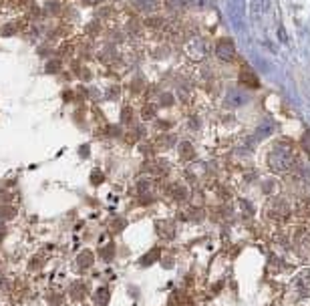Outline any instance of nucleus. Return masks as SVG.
<instances>
[{
    "mask_svg": "<svg viewBox=\"0 0 310 306\" xmlns=\"http://www.w3.org/2000/svg\"><path fill=\"white\" fill-rule=\"evenodd\" d=\"M294 153L288 145L284 143H276L272 147V151L268 155V165L272 167V171L276 173H284V171H290L294 167Z\"/></svg>",
    "mask_w": 310,
    "mask_h": 306,
    "instance_id": "1",
    "label": "nucleus"
},
{
    "mask_svg": "<svg viewBox=\"0 0 310 306\" xmlns=\"http://www.w3.org/2000/svg\"><path fill=\"white\" fill-rule=\"evenodd\" d=\"M216 53H218V57H220L224 63H230V61H234V57H236V46H234L232 40L226 38V40H220V42H218Z\"/></svg>",
    "mask_w": 310,
    "mask_h": 306,
    "instance_id": "2",
    "label": "nucleus"
},
{
    "mask_svg": "<svg viewBox=\"0 0 310 306\" xmlns=\"http://www.w3.org/2000/svg\"><path fill=\"white\" fill-rule=\"evenodd\" d=\"M248 103V95L242 93L240 89H232L228 93V105H234V107H240V105H246Z\"/></svg>",
    "mask_w": 310,
    "mask_h": 306,
    "instance_id": "3",
    "label": "nucleus"
},
{
    "mask_svg": "<svg viewBox=\"0 0 310 306\" xmlns=\"http://www.w3.org/2000/svg\"><path fill=\"white\" fill-rule=\"evenodd\" d=\"M240 85H246L248 89H258V87H260L256 75H252L248 69H244V71L240 73Z\"/></svg>",
    "mask_w": 310,
    "mask_h": 306,
    "instance_id": "4",
    "label": "nucleus"
},
{
    "mask_svg": "<svg viewBox=\"0 0 310 306\" xmlns=\"http://www.w3.org/2000/svg\"><path fill=\"white\" fill-rule=\"evenodd\" d=\"M131 4L141 12H153L159 6V0H131Z\"/></svg>",
    "mask_w": 310,
    "mask_h": 306,
    "instance_id": "5",
    "label": "nucleus"
},
{
    "mask_svg": "<svg viewBox=\"0 0 310 306\" xmlns=\"http://www.w3.org/2000/svg\"><path fill=\"white\" fill-rule=\"evenodd\" d=\"M159 256H161V252H159V248H153L149 254H145L141 260H139V264L143 266V268H147V266H151L153 262H157L159 260Z\"/></svg>",
    "mask_w": 310,
    "mask_h": 306,
    "instance_id": "6",
    "label": "nucleus"
},
{
    "mask_svg": "<svg viewBox=\"0 0 310 306\" xmlns=\"http://www.w3.org/2000/svg\"><path fill=\"white\" fill-rule=\"evenodd\" d=\"M77 264H79V268H89L91 264H93V254L89 252V250H85V252H81L79 254V258H77Z\"/></svg>",
    "mask_w": 310,
    "mask_h": 306,
    "instance_id": "7",
    "label": "nucleus"
},
{
    "mask_svg": "<svg viewBox=\"0 0 310 306\" xmlns=\"http://www.w3.org/2000/svg\"><path fill=\"white\" fill-rule=\"evenodd\" d=\"M95 302L99 306H107V302H109V290L107 288H99L95 292Z\"/></svg>",
    "mask_w": 310,
    "mask_h": 306,
    "instance_id": "8",
    "label": "nucleus"
},
{
    "mask_svg": "<svg viewBox=\"0 0 310 306\" xmlns=\"http://www.w3.org/2000/svg\"><path fill=\"white\" fill-rule=\"evenodd\" d=\"M179 151H181V157H183V159H193V157H195V153H193V147H191V143H181Z\"/></svg>",
    "mask_w": 310,
    "mask_h": 306,
    "instance_id": "9",
    "label": "nucleus"
},
{
    "mask_svg": "<svg viewBox=\"0 0 310 306\" xmlns=\"http://www.w3.org/2000/svg\"><path fill=\"white\" fill-rule=\"evenodd\" d=\"M113 250H115V246H113V244L103 246V248H101V258H103V260H113V254H115Z\"/></svg>",
    "mask_w": 310,
    "mask_h": 306,
    "instance_id": "10",
    "label": "nucleus"
},
{
    "mask_svg": "<svg viewBox=\"0 0 310 306\" xmlns=\"http://www.w3.org/2000/svg\"><path fill=\"white\" fill-rule=\"evenodd\" d=\"M71 294H73L77 300H83V296H85V286H83V284H75L73 290H71Z\"/></svg>",
    "mask_w": 310,
    "mask_h": 306,
    "instance_id": "11",
    "label": "nucleus"
},
{
    "mask_svg": "<svg viewBox=\"0 0 310 306\" xmlns=\"http://www.w3.org/2000/svg\"><path fill=\"white\" fill-rule=\"evenodd\" d=\"M16 216V210L14 208H10V206H4V208H0V218H14Z\"/></svg>",
    "mask_w": 310,
    "mask_h": 306,
    "instance_id": "12",
    "label": "nucleus"
},
{
    "mask_svg": "<svg viewBox=\"0 0 310 306\" xmlns=\"http://www.w3.org/2000/svg\"><path fill=\"white\" fill-rule=\"evenodd\" d=\"M165 2H167V6L173 8V10H179V8H183V6L187 4V0H165Z\"/></svg>",
    "mask_w": 310,
    "mask_h": 306,
    "instance_id": "13",
    "label": "nucleus"
},
{
    "mask_svg": "<svg viewBox=\"0 0 310 306\" xmlns=\"http://www.w3.org/2000/svg\"><path fill=\"white\" fill-rule=\"evenodd\" d=\"M300 145H302V149L306 153H310V129L304 133V137H302V141H300Z\"/></svg>",
    "mask_w": 310,
    "mask_h": 306,
    "instance_id": "14",
    "label": "nucleus"
},
{
    "mask_svg": "<svg viewBox=\"0 0 310 306\" xmlns=\"http://www.w3.org/2000/svg\"><path fill=\"white\" fill-rule=\"evenodd\" d=\"M91 181H93L95 185H99V183L103 181V173H101L99 169H97V171H93V175H91Z\"/></svg>",
    "mask_w": 310,
    "mask_h": 306,
    "instance_id": "15",
    "label": "nucleus"
},
{
    "mask_svg": "<svg viewBox=\"0 0 310 306\" xmlns=\"http://www.w3.org/2000/svg\"><path fill=\"white\" fill-rule=\"evenodd\" d=\"M59 67H61V63H59V61H53V63H48V65H46V71H48V73H53V71H57Z\"/></svg>",
    "mask_w": 310,
    "mask_h": 306,
    "instance_id": "16",
    "label": "nucleus"
},
{
    "mask_svg": "<svg viewBox=\"0 0 310 306\" xmlns=\"http://www.w3.org/2000/svg\"><path fill=\"white\" fill-rule=\"evenodd\" d=\"M121 119H123V121H125V123H127V121H129V119H131V109H129V107H127V109H125V111H123V113H121Z\"/></svg>",
    "mask_w": 310,
    "mask_h": 306,
    "instance_id": "17",
    "label": "nucleus"
},
{
    "mask_svg": "<svg viewBox=\"0 0 310 306\" xmlns=\"http://www.w3.org/2000/svg\"><path fill=\"white\" fill-rule=\"evenodd\" d=\"M14 4H18V6H22V4H26V0H12Z\"/></svg>",
    "mask_w": 310,
    "mask_h": 306,
    "instance_id": "18",
    "label": "nucleus"
},
{
    "mask_svg": "<svg viewBox=\"0 0 310 306\" xmlns=\"http://www.w3.org/2000/svg\"><path fill=\"white\" fill-rule=\"evenodd\" d=\"M4 232H6V228H4V224H0V236H2Z\"/></svg>",
    "mask_w": 310,
    "mask_h": 306,
    "instance_id": "19",
    "label": "nucleus"
},
{
    "mask_svg": "<svg viewBox=\"0 0 310 306\" xmlns=\"http://www.w3.org/2000/svg\"><path fill=\"white\" fill-rule=\"evenodd\" d=\"M83 2H87V4H97L99 0H83Z\"/></svg>",
    "mask_w": 310,
    "mask_h": 306,
    "instance_id": "20",
    "label": "nucleus"
}]
</instances>
